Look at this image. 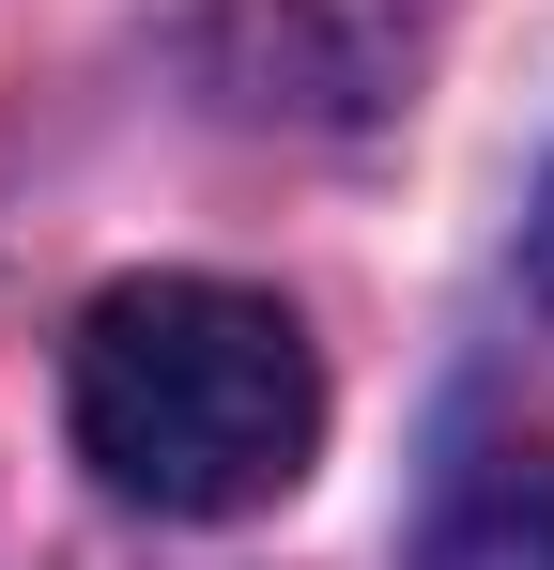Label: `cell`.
Instances as JSON below:
<instances>
[{
  "instance_id": "1",
  "label": "cell",
  "mask_w": 554,
  "mask_h": 570,
  "mask_svg": "<svg viewBox=\"0 0 554 570\" xmlns=\"http://www.w3.org/2000/svg\"><path fill=\"white\" fill-rule=\"evenodd\" d=\"M78 463L155 524H247L324 448V355L277 293L231 278H123L78 324Z\"/></svg>"
},
{
  "instance_id": "2",
  "label": "cell",
  "mask_w": 554,
  "mask_h": 570,
  "mask_svg": "<svg viewBox=\"0 0 554 570\" xmlns=\"http://www.w3.org/2000/svg\"><path fill=\"white\" fill-rule=\"evenodd\" d=\"M416 570H554V448H493L447 478Z\"/></svg>"
},
{
  "instance_id": "3",
  "label": "cell",
  "mask_w": 554,
  "mask_h": 570,
  "mask_svg": "<svg viewBox=\"0 0 554 570\" xmlns=\"http://www.w3.org/2000/svg\"><path fill=\"white\" fill-rule=\"evenodd\" d=\"M540 308H554V186H540Z\"/></svg>"
}]
</instances>
